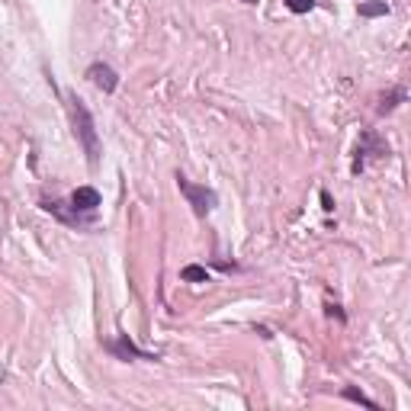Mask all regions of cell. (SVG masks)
<instances>
[{"label":"cell","instance_id":"5","mask_svg":"<svg viewBox=\"0 0 411 411\" xmlns=\"http://www.w3.org/2000/svg\"><path fill=\"white\" fill-rule=\"evenodd\" d=\"M107 351H109V353H116L119 360H129V357H135V360H158L154 353L138 351L135 344L129 341V335H119V341H109V344H107Z\"/></svg>","mask_w":411,"mask_h":411},{"label":"cell","instance_id":"11","mask_svg":"<svg viewBox=\"0 0 411 411\" xmlns=\"http://www.w3.org/2000/svg\"><path fill=\"white\" fill-rule=\"evenodd\" d=\"M321 209H325V213H331V209H335V199H331V193H328V190H321Z\"/></svg>","mask_w":411,"mask_h":411},{"label":"cell","instance_id":"8","mask_svg":"<svg viewBox=\"0 0 411 411\" xmlns=\"http://www.w3.org/2000/svg\"><path fill=\"white\" fill-rule=\"evenodd\" d=\"M180 276H183L187 283H209V274H206V267H199V264L183 267V270H180Z\"/></svg>","mask_w":411,"mask_h":411},{"label":"cell","instance_id":"2","mask_svg":"<svg viewBox=\"0 0 411 411\" xmlns=\"http://www.w3.org/2000/svg\"><path fill=\"white\" fill-rule=\"evenodd\" d=\"M177 187H180V193L183 196H187V203L193 206V213L199 215V219H206V215L213 213V206H215V193L209 190V187H199V183H190L187 180V177L180 174V170H177Z\"/></svg>","mask_w":411,"mask_h":411},{"label":"cell","instance_id":"12","mask_svg":"<svg viewBox=\"0 0 411 411\" xmlns=\"http://www.w3.org/2000/svg\"><path fill=\"white\" fill-rule=\"evenodd\" d=\"M328 315H337V318L344 321V312H341V309H337V305H328Z\"/></svg>","mask_w":411,"mask_h":411},{"label":"cell","instance_id":"13","mask_svg":"<svg viewBox=\"0 0 411 411\" xmlns=\"http://www.w3.org/2000/svg\"><path fill=\"white\" fill-rule=\"evenodd\" d=\"M244 4H257V0H244Z\"/></svg>","mask_w":411,"mask_h":411},{"label":"cell","instance_id":"10","mask_svg":"<svg viewBox=\"0 0 411 411\" xmlns=\"http://www.w3.org/2000/svg\"><path fill=\"white\" fill-rule=\"evenodd\" d=\"M286 7H290L292 13H309V10L315 7V0H286Z\"/></svg>","mask_w":411,"mask_h":411},{"label":"cell","instance_id":"4","mask_svg":"<svg viewBox=\"0 0 411 411\" xmlns=\"http://www.w3.org/2000/svg\"><path fill=\"white\" fill-rule=\"evenodd\" d=\"M87 77H90L103 93H116V87H119V74L109 68L107 61H93L90 68H87Z\"/></svg>","mask_w":411,"mask_h":411},{"label":"cell","instance_id":"9","mask_svg":"<svg viewBox=\"0 0 411 411\" xmlns=\"http://www.w3.org/2000/svg\"><path fill=\"white\" fill-rule=\"evenodd\" d=\"M386 13H389L386 0H366V4H360V16H386Z\"/></svg>","mask_w":411,"mask_h":411},{"label":"cell","instance_id":"6","mask_svg":"<svg viewBox=\"0 0 411 411\" xmlns=\"http://www.w3.org/2000/svg\"><path fill=\"white\" fill-rule=\"evenodd\" d=\"M341 396L347 398V402H357V405H363V408H370V411H379V405H376L373 398H366L363 392H360V389H353V386H347V389L341 392Z\"/></svg>","mask_w":411,"mask_h":411},{"label":"cell","instance_id":"7","mask_svg":"<svg viewBox=\"0 0 411 411\" xmlns=\"http://www.w3.org/2000/svg\"><path fill=\"white\" fill-rule=\"evenodd\" d=\"M402 100H405V90H402V87H396L392 93H382V97H379V113H392V109H396Z\"/></svg>","mask_w":411,"mask_h":411},{"label":"cell","instance_id":"1","mask_svg":"<svg viewBox=\"0 0 411 411\" xmlns=\"http://www.w3.org/2000/svg\"><path fill=\"white\" fill-rule=\"evenodd\" d=\"M68 103H71L74 135H77V142H81V148H84V154H87V164H90V168H97V164H100V135H97V126H93L90 109L84 107V100L77 97V93H71Z\"/></svg>","mask_w":411,"mask_h":411},{"label":"cell","instance_id":"3","mask_svg":"<svg viewBox=\"0 0 411 411\" xmlns=\"http://www.w3.org/2000/svg\"><path fill=\"white\" fill-rule=\"evenodd\" d=\"M71 209H74L77 215H84L87 222L93 219V213L100 209V193L93 190V187H77L74 193H71Z\"/></svg>","mask_w":411,"mask_h":411}]
</instances>
